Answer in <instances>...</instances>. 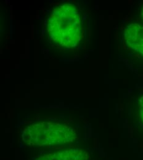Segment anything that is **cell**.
<instances>
[{
    "label": "cell",
    "instance_id": "obj_3",
    "mask_svg": "<svg viewBox=\"0 0 143 160\" xmlns=\"http://www.w3.org/2000/svg\"><path fill=\"white\" fill-rule=\"evenodd\" d=\"M140 114L143 121V97L140 100Z\"/></svg>",
    "mask_w": 143,
    "mask_h": 160
},
{
    "label": "cell",
    "instance_id": "obj_4",
    "mask_svg": "<svg viewBox=\"0 0 143 160\" xmlns=\"http://www.w3.org/2000/svg\"><path fill=\"white\" fill-rule=\"evenodd\" d=\"M141 16H142V18H143V9H142V11H141Z\"/></svg>",
    "mask_w": 143,
    "mask_h": 160
},
{
    "label": "cell",
    "instance_id": "obj_1",
    "mask_svg": "<svg viewBox=\"0 0 143 160\" xmlns=\"http://www.w3.org/2000/svg\"><path fill=\"white\" fill-rule=\"evenodd\" d=\"M48 32L49 38L65 48L78 46L83 30L80 12L70 3H64L54 8L48 18Z\"/></svg>",
    "mask_w": 143,
    "mask_h": 160
},
{
    "label": "cell",
    "instance_id": "obj_2",
    "mask_svg": "<svg viewBox=\"0 0 143 160\" xmlns=\"http://www.w3.org/2000/svg\"><path fill=\"white\" fill-rule=\"evenodd\" d=\"M125 38L128 45L133 50L143 55V27L133 23L125 30Z\"/></svg>",
    "mask_w": 143,
    "mask_h": 160
}]
</instances>
